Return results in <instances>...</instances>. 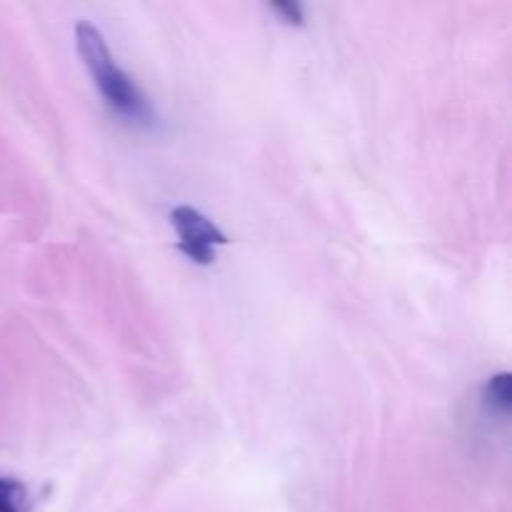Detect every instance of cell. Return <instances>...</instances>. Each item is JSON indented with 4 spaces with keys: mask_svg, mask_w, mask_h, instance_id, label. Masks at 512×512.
Instances as JSON below:
<instances>
[{
    "mask_svg": "<svg viewBox=\"0 0 512 512\" xmlns=\"http://www.w3.org/2000/svg\"><path fill=\"white\" fill-rule=\"evenodd\" d=\"M28 490L23 483L10 478H0V512H25Z\"/></svg>",
    "mask_w": 512,
    "mask_h": 512,
    "instance_id": "4",
    "label": "cell"
},
{
    "mask_svg": "<svg viewBox=\"0 0 512 512\" xmlns=\"http://www.w3.org/2000/svg\"><path fill=\"white\" fill-rule=\"evenodd\" d=\"M75 43H78V53L80 58H83V65L88 68L95 85H98L105 103H108L120 118L128 120V123L153 125L155 110L150 108L148 98H145L143 90L135 85V80L115 63L108 45H105L103 33H100L93 23H85L83 20V23H78V28H75Z\"/></svg>",
    "mask_w": 512,
    "mask_h": 512,
    "instance_id": "1",
    "label": "cell"
},
{
    "mask_svg": "<svg viewBox=\"0 0 512 512\" xmlns=\"http://www.w3.org/2000/svg\"><path fill=\"white\" fill-rule=\"evenodd\" d=\"M485 403L495 410V413H508L512 405V375L498 373L488 380L485 385Z\"/></svg>",
    "mask_w": 512,
    "mask_h": 512,
    "instance_id": "3",
    "label": "cell"
},
{
    "mask_svg": "<svg viewBox=\"0 0 512 512\" xmlns=\"http://www.w3.org/2000/svg\"><path fill=\"white\" fill-rule=\"evenodd\" d=\"M175 233H178V248L185 258L198 265H210L215 260V245H228V235L210 223L203 213H198L190 205H180L170 213Z\"/></svg>",
    "mask_w": 512,
    "mask_h": 512,
    "instance_id": "2",
    "label": "cell"
},
{
    "mask_svg": "<svg viewBox=\"0 0 512 512\" xmlns=\"http://www.w3.org/2000/svg\"><path fill=\"white\" fill-rule=\"evenodd\" d=\"M270 10H273L275 15H278L283 23L288 25H295V28H303V5L295 3V0H288V3H273L270 5Z\"/></svg>",
    "mask_w": 512,
    "mask_h": 512,
    "instance_id": "5",
    "label": "cell"
}]
</instances>
